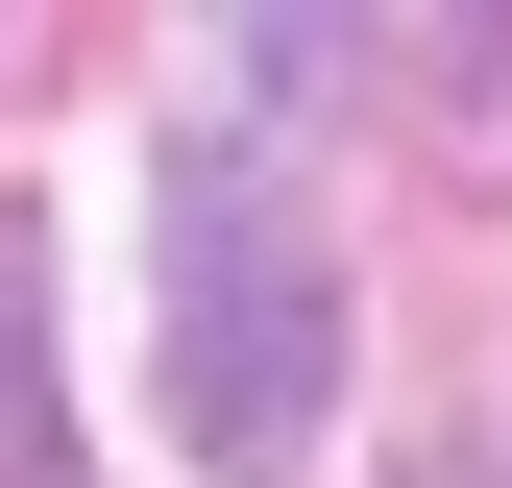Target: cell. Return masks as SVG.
Listing matches in <instances>:
<instances>
[{"instance_id": "obj_1", "label": "cell", "mask_w": 512, "mask_h": 488, "mask_svg": "<svg viewBox=\"0 0 512 488\" xmlns=\"http://www.w3.org/2000/svg\"><path fill=\"white\" fill-rule=\"evenodd\" d=\"M147 391H171V464L220 488H293L342 415V269H317V196L269 171L244 98H196L147 147Z\"/></svg>"}, {"instance_id": "obj_2", "label": "cell", "mask_w": 512, "mask_h": 488, "mask_svg": "<svg viewBox=\"0 0 512 488\" xmlns=\"http://www.w3.org/2000/svg\"><path fill=\"white\" fill-rule=\"evenodd\" d=\"M415 122L464 196H512V0H415Z\"/></svg>"}, {"instance_id": "obj_3", "label": "cell", "mask_w": 512, "mask_h": 488, "mask_svg": "<svg viewBox=\"0 0 512 488\" xmlns=\"http://www.w3.org/2000/svg\"><path fill=\"white\" fill-rule=\"evenodd\" d=\"M196 49H220V98H244V122H317L366 25H342V0H196Z\"/></svg>"}, {"instance_id": "obj_4", "label": "cell", "mask_w": 512, "mask_h": 488, "mask_svg": "<svg viewBox=\"0 0 512 488\" xmlns=\"http://www.w3.org/2000/svg\"><path fill=\"white\" fill-rule=\"evenodd\" d=\"M74 464V415H49V244L0 220V488H49Z\"/></svg>"}]
</instances>
